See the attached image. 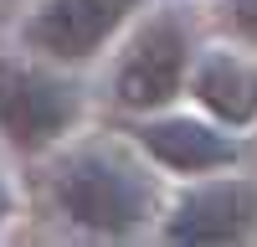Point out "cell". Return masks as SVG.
<instances>
[{"instance_id":"2","label":"cell","mask_w":257,"mask_h":247,"mask_svg":"<svg viewBox=\"0 0 257 247\" xmlns=\"http://www.w3.org/2000/svg\"><path fill=\"white\" fill-rule=\"evenodd\" d=\"M82 118V93L52 67L0 62V134L16 150H47L67 139Z\"/></svg>"},{"instance_id":"9","label":"cell","mask_w":257,"mask_h":247,"mask_svg":"<svg viewBox=\"0 0 257 247\" xmlns=\"http://www.w3.org/2000/svg\"><path fill=\"white\" fill-rule=\"evenodd\" d=\"M11 216V185H6V175H0V221Z\"/></svg>"},{"instance_id":"5","label":"cell","mask_w":257,"mask_h":247,"mask_svg":"<svg viewBox=\"0 0 257 247\" xmlns=\"http://www.w3.org/2000/svg\"><path fill=\"white\" fill-rule=\"evenodd\" d=\"M257 221V185L252 180H206L185 191L165 221V237L175 242H237Z\"/></svg>"},{"instance_id":"1","label":"cell","mask_w":257,"mask_h":247,"mask_svg":"<svg viewBox=\"0 0 257 247\" xmlns=\"http://www.w3.org/2000/svg\"><path fill=\"white\" fill-rule=\"evenodd\" d=\"M57 211L103 237H128L155 216L160 185L144 165L118 144H82L52 175Z\"/></svg>"},{"instance_id":"8","label":"cell","mask_w":257,"mask_h":247,"mask_svg":"<svg viewBox=\"0 0 257 247\" xmlns=\"http://www.w3.org/2000/svg\"><path fill=\"white\" fill-rule=\"evenodd\" d=\"M226 21H231L242 36L257 41V0H226Z\"/></svg>"},{"instance_id":"3","label":"cell","mask_w":257,"mask_h":247,"mask_svg":"<svg viewBox=\"0 0 257 247\" xmlns=\"http://www.w3.org/2000/svg\"><path fill=\"white\" fill-rule=\"evenodd\" d=\"M190 62H196V52H190L185 21L175 11H165V16L149 21V26L128 41V52L118 57L113 98L123 108H160V103H170L190 82Z\"/></svg>"},{"instance_id":"4","label":"cell","mask_w":257,"mask_h":247,"mask_svg":"<svg viewBox=\"0 0 257 247\" xmlns=\"http://www.w3.org/2000/svg\"><path fill=\"white\" fill-rule=\"evenodd\" d=\"M144 11V0H41L21 26V41L52 62H88Z\"/></svg>"},{"instance_id":"6","label":"cell","mask_w":257,"mask_h":247,"mask_svg":"<svg viewBox=\"0 0 257 247\" xmlns=\"http://www.w3.org/2000/svg\"><path fill=\"white\" fill-rule=\"evenodd\" d=\"M139 144L149 160H160L165 170H180V175H206V170H221V165L237 160V144H231L216 124L206 118H160V124H144Z\"/></svg>"},{"instance_id":"7","label":"cell","mask_w":257,"mask_h":247,"mask_svg":"<svg viewBox=\"0 0 257 247\" xmlns=\"http://www.w3.org/2000/svg\"><path fill=\"white\" fill-rule=\"evenodd\" d=\"M190 93L221 124H252L257 118V67L231 47H206L190 62Z\"/></svg>"}]
</instances>
